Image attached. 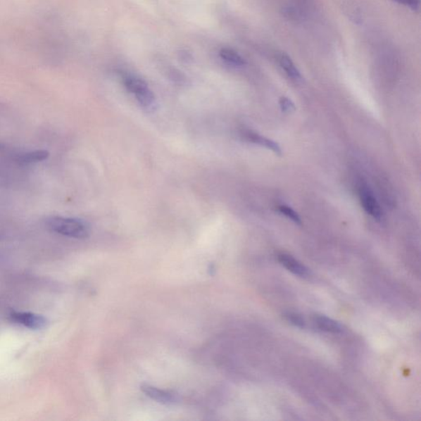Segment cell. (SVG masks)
Instances as JSON below:
<instances>
[{"instance_id":"3957f363","label":"cell","mask_w":421,"mask_h":421,"mask_svg":"<svg viewBox=\"0 0 421 421\" xmlns=\"http://www.w3.org/2000/svg\"><path fill=\"white\" fill-rule=\"evenodd\" d=\"M9 319L17 325L34 330L44 329L47 324L45 317L31 312L13 311L9 315Z\"/></svg>"},{"instance_id":"7c38bea8","label":"cell","mask_w":421,"mask_h":421,"mask_svg":"<svg viewBox=\"0 0 421 421\" xmlns=\"http://www.w3.org/2000/svg\"><path fill=\"white\" fill-rule=\"evenodd\" d=\"M278 212L283 214L284 216L289 219H291L293 222L297 225H301L302 221L300 217L295 210L289 207L287 205H280L277 207Z\"/></svg>"},{"instance_id":"52a82bcc","label":"cell","mask_w":421,"mask_h":421,"mask_svg":"<svg viewBox=\"0 0 421 421\" xmlns=\"http://www.w3.org/2000/svg\"><path fill=\"white\" fill-rule=\"evenodd\" d=\"M244 136L246 137V139L251 141V143L260 145L264 146V148L268 149V150H271L273 151L274 153L277 155L281 156L282 154V151L281 149L280 145L276 143L275 141L272 139H269L265 138V137H263L256 133H253V132H246L244 134Z\"/></svg>"},{"instance_id":"277c9868","label":"cell","mask_w":421,"mask_h":421,"mask_svg":"<svg viewBox=\"0 0 421 421\" xmlns=\"http://www.w3.org/2000/svg\"><path fill=\"white\" fill-rule=\"evenodd\" d=\"M359 196L362 207L365 212L379 221L383 218V212H382L378 200L376 199L374 193L368 186L366 184L360 186Z\"/></svg>"},{"instance_id":"9a60e30c","label":"cell","mask_w":421,"mask_h":421,"mask_svg":"<svg viewBox=\"0 0 421 421\" xmlns=\"http://www.w3.org/2000/svg\"><path fill=\"white\" fill-rule=\"evenodd\" d=\"M394 1L413 9H417L420 6V0H394Z\"/></svg>"},{"instance_id":"5b68a950","label":"cell","mask_w":421,"mask_h":421,"mask_svg":"<svg viewBox=\"0 0 421 421\" xmlns=\"http://www.w3.org/2000/svg\"><path fill=\"white\" fill-rule=\"evenodd\" d=\"M142 391L150 398L164 404H170L177 401V396L169 391L156 388L151 385H143L141 387Z\"/></svg>"},{"instance_id":"9c48e42d","label":"cell","mask_w":421,"mask_h":421,"mask_svg":"<svg viewBox=\"0 0 421 421\" xmlns=\"http://www.w3.org/2000/svg\"><path fill=\"white\" fill-rule=\"evenodd\" d=\"M49 156H50V153L48 151L37 150L19 156L18 161L21 165H30L42 163V161L47 160Z\"/></svg>"},{"instance_id":"8992f818","label":"cell","mask_w":421,"mask_h":421,"mask_svg":"<svg viewBox=\"0 0 421 421\" xmlns=\"http://www.w3.org/2000/svg\"><path fill=\"white\" fill-rule=\"evenodd\" d=\"M278 261L282 265L285 267L287 270L300 277H306L308 275V270L306 266L297 260L295 258L289 256L287 253H281L278 256Z\"/></svg>"},{"instance_id":"8fae6325","label":"cell","mask_w":421,"mask_h":421,"mask_svg":"<svg viewBox=\"0 0 421 421\" xmlns=\"http://www.w3.org/2000/svg\"><path fill=\"white\" fill-rule=\"evenodd\" d=\"M220 57L230 65L241 67L246 65L244 58L232 49H222L220 51Z\"/></svg>"},{"instance_id":"7a4b0ae2","label":"cell","mask_w":421,"mask_h":421,"mask_svg":"<svg viewBox=\"0 0 421 421\" xmlns=\"http://www.w3.org/2000/svg\"><path fill=\"white\" fill-rule=\"evenodd\" d=\"M123 82L127 89L134 95L144 110L153 112L156 109L155 95L143 80L134 75H125Z\"/></svg>"},{"instance_id":"5bb4252c","label":"cell","mask_w":421,"mask_h":421,"mask_svg":"<svg viewBox=\"0 0 421 421\" xmlns=\"http://www.w3.org/2000/svg\"><path fill=\"white\" fill-rule=\"evenodd\" d=\"M279 104H280L281 109L284 112H291L296 110L295 104L288 97L282 96L280 101H279Z\"/></svg>"},{"instance_id":"4fadbf2b","label":"cell","mask_w":421,"mask_h":421,"mask_svg":"<svg viewBox=\"0 0 421 421\" xmlns=\"http://www.w3.org/2000/svg\"><path fill=\"white\" fill-rule=\"evenodd\" d=\"M285 317L287 321L290 322L291 325L299 327H305V320H303L301 315H297V313H287Z\"/></svg>"},{"instance_id":"2e32d148","label":"cell","mask_w":421,"mask_h":421,"mask_svg":"<svg viewBox=\"0 0 421 421\" xmlns=\"http://www.w3.org/2000/svg\"><path fill=\"white\" fill-rule=\"evenodd\" d=\"M0 149H1V145H0Z\"/></svg>"},{"instance_id":"6da1fadb","label":"cell","mask_w":421,"mask_h":421,"mask_svg":"<svg viewBox=\"0 0 421 421\" xmlns=\"http://www.w3.org/2000/svg\"><path fill=\"white\" fill-rule=\"evenodd\" d=\"M46 227L52 232L61 236L83 239L89 237L91 228L83 220L61 216H51L46 219Z\"/></svg>"},{"instance_id":"ba28073f","label":"cell","mask_w":421,"mask_h":421,"mask_svg":"<svg viewBox=\"0 0 421 421\" xmlns=\"http://www.w3.org/2000/svg\"><path fill=\"white\" fill-rule=\"evenodd\" d=\"M278 62L283 71L286 73V75L290 77L291 80L296 82L301 80L302 77L301 72L299 71L297 67L290 57L285 55V54H282V55L278 57Z\"/></svg>"},{"instance_id":"30bf717a","label":"cell","mask_w":421,"mask_h":421,"mask_svg":"<svg viewBox=\"0 0 421 421\" xmlns=\"http://www.w3.org/2000/svg\"><path fill=\"white\" fill-rule=\"evenodd\" d=\"M313 322L322 331L331 332V334H339L342 331V327L339 322L325 316L317 315L313 319Z\"/></svg>"}]
</instances>
